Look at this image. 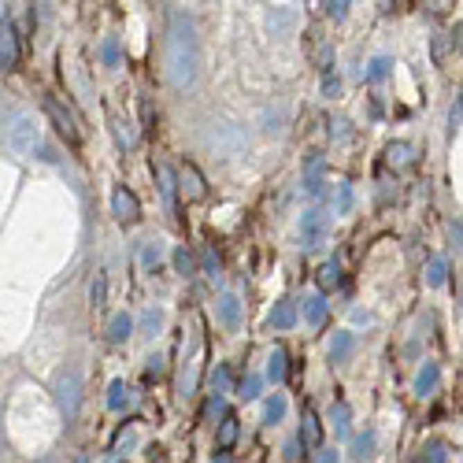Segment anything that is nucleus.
<instances>
[{
  "label": "nucleus",
  "mask_w": 463,
  "mask_h": 463,
  "mask_svg": "<svg viewBox=\"0 0 463 463\" xmlns=\"http://www.w3.org/2000/svg\"><path fill=\"white\" fill-rule=\"evenodd\" d=\"M164 74L171 89H193L200 74V37L186 12H171L167 37H164Z\"/></svg>",
  "instance_id": "1"
},
{
  "label": "nucleus",
  "mask_w": 463,
  "mask_h": 463,
  "mask_svg": "<svg viewBox=\"0 0 463 463\" xmlns=\"http://www.w3.org/2000/svg\"><path fill=\"white\" fill-rule=\"evenodd\" d=\"M4 141L15 156H30L34 148H41L37 145V119L30 112H12L4 123Z\"/></svg>",
  "instance_id": "2"
},
{
  "label": "nucleus",
  "mask_w": 463,
  "mask_h": 463,
  "mask_svg": "<svg viewBox=\"0 0 463 463\" xmlns=\"http://www.w3.org/2000/svg\"><path fill=\"white\" fill-rule=\"evenodd\" d=\"M56 404H60V412L67 419L78 415V404H82V371L78 367L60 371V378H56Z\"/></svg>",
  "instance_id": "3"
},
{
  "label": "nucleus",
  "mask_w": 463,
  "mask_h": 463,
  "mask_svg": "<svg viewBox=\"0 0 463 463\" xmlns=\"http://www.w3.org/2000/svg\"><path fill=\"white\" fill-rule=\"evenodd\" d=\"M300 238H304V249H322L330 238V215H322L319 208L304 211L300 219Z\"/></svg>",
  "instance_id": "4"
},
{
  "label": "nucleus",
  "mask_w": 463,
  "mask_h": 463,
  "mask_svg": "<svg viewBox=\"0 0 463 463\" xmlns=\"http://www.w3.org/2000/svg\"><path fill=\"white\" fill-rule=\"evenodd\" d=\"M41 107H45V115L52 119V126L60 130V137H67L71 145H78V123H74L71 112H63V104L56 101V96H45V101H41Z\"/></svg>",
  "instance_id": "5"
},
{
  "label": "nucleus",
  "mask_w": 463,
  "mask_h": 463,
  "mask_svg": "<svg viewBox=\"0 0 463 463\" xmlns=\"http://www.w3.org/2000/svg\"><path fill=\"white\" fill-rule=\"evenodd\" d=\"M0 63H4V71H15L19 67V37L12 30V19L4 12V23H0Z\"/></svg>",
  "instance_id": "6"
},
{
  "label": "nucleus",
  "mask_w": 463,
  "mask_h": 463,
  "mask_svg": "<svg viewBox=\"0 0 463 463\" xmlns=\"http://www.w3.org/2000/svg\"><path fill=\"white\" fill-rule=\"evenodd\" d=\"M156 178H159V193H164V200H167V211L178 215V186H182V175H178L175 167L159 164L156 167Z\"/></svg>",
  "instance_id": "7"
},
{
  "label": "nucleus",
  "mask_w": 463,
  "mask_h": 463,
  "mask_svg": "<svg viewBox=\"0 0 463 463\" xmlns=\"http://www.w3.org/2000/svg\"><path fill=\"white\" fill-rule=\"evenodd\" d=\"M112 211H115V219H119V222H137V219H141V204H137V197L130 189H123V186L112 193Z\"/></svg>",
  "instance_id": "8"
},
{
  "label": "nucleus",
  "mask_w": 463,
  "mask_h": 463,
  "mask_svg": "<svg viewBox=\"0 0 463 463\" xmlns=\"http://www.w3.org/2000/svg\"><path fill=\"white\" fill-rule=\"evenodd\" d=\"M215 319H219V326H226V330H238L241 326V300L234 293H222L215 300Z\"/></svg>",
  "instance_id": "9"
},
{
  "label": "nucleus",
  "mask_w": 463,
  "mask_h": 463,
  "mask_svg": "<svg viewBox=\"0 0 463 463\" xmlns=\"http://www.w3.org/2000/svg\"><path fill=\"white\" fill-rule=\"evenodd\" d=\"M352 352H356V333H352V330L333 333V341H330V363H344Z\"/></svg>",
  "instance_id": "10"
},
{
  "label": "nucleus",
  "mask_w": 463,
  "mask_h": 463,
  "mask_svg": "<svg viewBox=\"0 0 463 463\" xmlns=\"http://www.w3.org/2000/svg\"><path fill=\"white\" fill-rule=\"evenodd\" d=\"M267 322H271L274 330L297 326V308H293V300H278V304L271 308V315H267Z\"/></svg>",
  "instance_id": "11"
},
{
  "label": "nucleus",
  "mask_w": 463,
  "mask_h": 463,
  "mask_svg": "<svg viewBox=\"0 0 463 463\" xmlns=\"http://www.w3.org/2000/svg\"><path fill=\"white\" fill-rule=\"evenodd\" d=\"M130 333H134V319L126 315V311H119V315L107 319V341H112V344H123Z\"/></svg>",
  "instance_id": "12"
},
{
  "label": "nucleus",
  "mask_w": 463,
  "mask_h": 463,
  "mask_svg": "<svg viewBox=\"0 0 463 463\" xmlns=\"http://www.w3.org/2000/svg\"><path fill=\"white\" fill-rule=\"evenodd\" d=\"M197 382H200V349L189 356V367L182 371V382H178V393L182 396H193L197 393Z\"/></svg>",
  "instance_id": "13"
},
{
  "label": "nucleus",
  "mask_w": 463,
  "mask_h": 463,
  "mask_svg": "<svg viewBox=\"0 0 463 463\" xmlns=\"http://www.w3.org/2000/svg\"><path fill=\"white\" fill-rule=\"evenodd\" d=\"M130 404H134L130 385H126L123 378H115L112 385H107V408H112V412H123V408H130Z\"/></svg>",
  "instance_id": "14"
},
{
  "label": "nucleus",
  "mask_w": 463,
  "mask_h": 463,
  "mask_svg": "<svg viewBox=\"0 0 463 463\" xmlns=\"http://www.w3.org/2000/svg\"><path fill=\"white\" fill-rule=\"evenodd\" d=\"M300 441H304V448H322V426H319V419L315 412H304V426H300Z\"/></svg>",
  "instance_id": "15"
},
{
  "label": "nucleus",
  "mask_w": 463,
  "mask_h": 463,
  "mask_svg": "<svg viewBox=\"0 0 463 463\" xmlns=\"http://www.w3.org/2000/svg\"><path fill=\"white\" fill-rule=\"evenodd\" d=\"M182 189H186L193 200H200L204 193H208V186H204V175H200V171L193 167V164H186V167H182Z\"/></svg>",
  "instance_id": "16"
},
{
  "label": "nucleus",
  "mask_w": 463,
  "mask_h": 463,
  "mask_svg": "<svg viewBox=\"0 0 463 463\" xmlns=\"http://www.w3.org/2000/svg\"><path fill=\"white\" fill-rule=\"evenodd\" d=\"M437 382H441L437 363H423V371H419V378H415V393L419 396H430V393L437 390Z\"/></svg>",
  "instance_id": "17"
},
{
  "label": "nucleus",
  "mask_w": 463,
  "mask_h": 463,
  "mask_svg": "<svg viewBox=\"0 0 463 463\" xmlns=\"http://www.w3.org/2000/svg\"><path fill=\"white\" fill-rule=\"evenodd\" d=\"M112 130H115V141H119V148H134L137 145V130L130 119H123V115H112Z\"/></svg>",
  "instance_id": "18"
},
{
  "label": "nucleus",
  "mask_w": 463,
  "mask_h": 463,
  "mask_svg": "<svg viewBox=\"0 0 463 463\" xmlns=\"http://www.w3.org/2000/svg\"><path fill=\"white\" fill-rule=\"evenodd\" d=\"M297 23V12H293V8H271V12H267V26H271L274 30V34H286V30L289 26H293Z\"/></svg>",
  "instance_id": "19"
},
{
  "label": "nucleus",
  "mask_w": 463,
  "mask_h": 463,
  "mask_svg": "<svg viewBox=\"0 0 463 463\" xmlns=\"http://www.w3.org/2000/svg\"><path fill=\"white\" fill-rule=\"evenodd\" d=\"M322 319H326V297H308L304 300V322L308 326H322Z\"/></svg>",
  "instance_id": "20"
},
{
  "label": "nucleus",
  "mask_w": 463,
  "mask_h": 463,
  "mask_svg": "<svg viewBox=\"0 0 463 463\" xmlns=\"http://www.w3.org/2000/svg\"><path fill=\"white\" fill-rule=\"evenodd\" d=\"M238 415H226L222 423H219V434H215V441H219V448H230L234 441H238Z\"/></svg>",
  "instance_id": "21"
},
{
  "label": "nucleus",
  "mask_w": 463,
  "mask_h": 463,
  "mask_svg": "<svg viewBox=\"0 0 463 463\" xmlns=\"http://www.w3.org/2000/svg\"><path fill=\"white\" fill-rule=\"evenodd\" d=\"M159 260H164V241H145L141 245V267L145 271H156Z\"/></svg>",
  "instance_id": "22"
},
{
  "label": "nucleus",
  "mask_w": 463,
  "mask_h": 463,
  "mask_svg": "<svg viewBox=\"0 0 463 463\" xmlns=\"http://www.w3.org/2000/svg\"><path fill=\"white\" fill-rule=\"evenodd\" d=\"M267 378L271 382H286V352L274 349L271 360H267Z\"/></svg>",
  "instance_id": "23"
},
{
  "label": "nucleus",
  "mask_w": 463,
  "mask_h": 463,
  "mask_svg": "<svg viewBox=\"0 0 463 463\" xmlns=\"http://www.w3.org/2000/svg\"><path fill=\"white\" fill-rule=\"evenodd\" d=\"M101 60H104V67H119V60H123V52H119V37H104V45H101Z\"/></svg>",
  "instance_id": "24"
},
{
  "label": "nucleus",
  "mask_w": 463,
  "mask_h": 463,
  "mask_svg": "<svg viewBox=\"0 0 463 463\" xmlns=\"http://www.w3.org/2000/svg\"><path fill=\"white\" fill-rule=\"evenodd\" d=\"M286 396L282 393H274L271 396V401H267V408H263V419H267V423H282V415H286Z\"/></svg>",
  "instance_id": "25"
},
{
  "label": "nucleus",
  "mask_w": 463,
  "mask_h": 463,
  "mask_svg": "<svg viewBox=\"0 0 463 463\" xmlns=\"http://www.w3.org/2000/svg\"><path fill=\"white\" fill-rule=\"evenodd\" d=\"M159 326H164V311H159V308H148L145 315H141V333H145V338H156Z\"/></svg>",
  "instance_id": "26"
},
{
  "label": "nucleus",
  "mask_w": 463,
  "mask_h": 463,
  "mask_svg": "<svg viewBox=\"0 0 463 463\" xmlns=\"http://www.w3.org/2000/svg\"><path fill=\"white\" fill-rule=\"evenodd\" d=\"M352 186H338V193H333V215H349L352 211Z\"/></svg>",
  "instance_id": "27"
},
{
  "label": "nucleus",
  "mask_w": 463,
  "mask_h": 463,
  "mask_svg": "<svg viewBox=\"0 0 463 463\" xmlns=\"http://www.w3.org/2000/svg\"><path fill=\"white\" fill-rule=\"evenodd\" d=\"M319 286H322V289L341 286V267H338V263H322V267H319Z\"/></svg>",
  "instance_id": "28"
},
{
  "label": "nucleus",
  "mask_w": 463,
  "mask_h": 463,
  "mask_svg": "<svg viewBox=\"0 0 463 463\" xmlns=\"http://www.w3.org/2000/svg\"><path fill=\"white\" fill-rule=\"evenodd\" d=\"M374 441H378V437H374V430H367L363 437H356V445H352V456H356V460L374 456Z\"/></svg>",
  "instance_id": "29"
},
{
  "label": "nucleus",
  "mask_w": 463,
  "mask_h": 463,
  "mask_svg": "<svg viewBox=\"0 0 463 463\" xmlns=\"http://www.w3.org/2000/svg\"><path fill=\"white\" fill-rule=\"evenodd\" d=\"M104 300H107V278L96 274L93 286H89V304H93V308H104Z\"/></svg>",
  "instance_id": "30"
},
{
  "label": "nucleus",
  "mask_w": 463,
  "mask_h": 463,
  "mask_svg": "<svg viewBox=\"0 0 463 463\" xmlns=\"http://www.w3.org/2000/svg\"><path fill=\"white\" fill-rule=\"evenodd\" d=\"M445 271H448V263L441 260V256H437V260H430V267H426V282H430V286H445Z\"/></svg>",
  "instance_id": "31"
},
{
  "label": "nucleus",
  "mask_w": 463,
  "mask_h": 463,
  "mask_svg": "<svg viewBox=\"0 0 463 463\" xmlns=\"http://www.w3.org/2000/svg\"><path fill=\"white\" fill-rule=\"evenodd\" d=\"M200 263H204V274H208V278H219L222 263H219V256H215L211 249H204V252H200Z\"/></svg>",
  "instance_id": "32"
},
{
  "label": "nucleus",
  "mask_w": 463,
  "mask_h": 463,
  "mask_svg": "<svg viewBox=\"0 0 463 463\" xmlns=\"http://www.w3.org/2000/svg\"><path fill=\"white\" fill-rule=\"evenodd\" d=\"M448 238H452V249L463 256V215H456V219L448 222Z\"/></svg>",
  "instance_id": "33"
},
{
  "label": "nucleus",
  "mask_w": 463,
  "mask_h": 463,
  "mask_svg": "<svg viewBox=\"0 0 463 463\" xmlns=\"http://www.w3.org/2000/svg\"><path fill=\"white\" fill-rule=\"evenodd\" d=\"M175 271H178V274H186V278L197 271V263H193V256H189L186 249H178V252H175Z\"/></svg>",
  "instance_id": "34"
},
{
  "label": "nucleus",
  "mask_w": 463,
  "mask_h": 463,
  "mask_svg": "<svg viewBox=\"0 0 463 463\" xmlns=\"http://www.w3.org/2000/svg\"><path fill=\"white\" fill-rule=\"evenodd\" d=\"M390 159L396 167H404L408 159H412V145H404V141H396V145H390Z\"/></svg>",
  "instance_id": "35"
},
{
  "label": "nucleus",
  "mask_w": 463,
  "mask_h": 463,
  "mask_svg": "<svg viewBox=\"0 0 463 463\" xmlns=\"http://www.w3.org/2000/svg\"><path fill=\"white\" fill-rule=\"evenodd\" d=\"M230 412H226V401L222 396H211L208 401V408H204V419H226Z\"/></svg>",
  "instance_id": "36"
},
{
  "label": "nucleus",
  "mask_w": 463,
  "mask_h": 463,
  "mask_svg": "<svg viewBox=\"0 0 463 463\" xmlns=\"http://www.w3.org/2000/svg\"><path fill=\"white\" fill-rule=\"evenodd\" d=\"M211 385H215V396H222L226 390H230V371H226V367H215Z\"/></svg>",
  "instance_id": "37"
},
{
  "label": "nucleus",
  "mask_w": 463,
  "mask_h": 463,
  "mask_svg": "<svg viewBox=\"0 0 463 463\" xmlns=\"http://www.w3.org/2000/svg\"><path fill=\"white\" fill-rule=\"evenodd\" d=\"M333 430H338V434H349V408L344 404L333 408Z\"/></svg>",
  "instance_id": "38"
},
{
  "label": "nucleus",
  "mask_w": 463,
  "mask_h": 463,
  "mask_svg": "<svg viewBox=\"0 0 463 463\" xmlns=\"http://www.w3.org/2000/svg\"><path fill=\"white\" fill-rule=\"evenodd\" d=\"M423 463H445V445H441V441H430Z\"/></svg>",
  "instance_id": "39"
},
{
  "label": "nucleus",
  "mask_w": 463,
  "mask_h": 463,
  "mask_svg": "<svg viewBox=\"0 0 463 463\" xmlns=\"http://www.w3.org/2000/svg\"><path fill=\"white\" fill-rule=\"evenodd\" d=\"M241 396L245 401H256V396H260V378H256V374H249V378L241 382Z\"/></svg>",
  "instance_id": "40"
},
{
  "label": "nucleus",
  "mask_w": 463,
  "mask_h": 463,
  "mask_svg": "<svg viewBox=\"0 0 463 463\" xmlns=\"http://www.w3.org/2000/svg\"><path fill=\"white\" fill-rule=\"evenodd\" d=\"M385 71H390V60L378 56V60L371 63V74H367V78H371V82H378V78H385Z\"/></svg>",
  "instance_id": "41"
},
{
  "label": "nucleus",
  "mask_w": 463,
  "mask_h": 463,
  "mask_svg": "<svg viewBox=\"0 0 463 463\" xmlns=\"http://www.w3.org/2000/svg\"><path fill=\"white\" fill-rule=\"evenodd\" d=\"M322 8H326V15H330V19H338V23H341V19L349 15V8H352V4H344V0H338V4H322Z\"/></svg>",
  "instance_id": "42"
},
{
  "label": "nucleus",
  "mask_w": 463,
  "mask_h": 463,
  "mask_svg": "<svg viewBox=\"0 0 463 463\" xmlns=\"http://www.w3.org/2000/svg\"><path fill=\"white\" fill-rule=\"evenodd\" d=\"M315 463H341V452L338 448H319L315 452Z\"/></svg>",
  "instance_id": "43"
},
{
  "label": "nucleus",
  "mask_w": 463,
  "mask_h": 463,
  "mask_svg": "<svg viewBox=\"0 0 463 463\" xmlns=\"http://www.w3.org/2000/svg\"><path fill=\"white\" fill-rule=\"evenodd\" d=\"M341 89V82H338V74H322V93H326V96H333V93H338Z\"/></svg>",
  "instance_id": "44"
},
{
  "label": "nucleus",
  "mask_w": 463,
  "mask_h": 463,
  "mask_svg": "<svg viewBox=\"0 0 463 463\" xmlns=\"http://www.w3.org/2000/svg\"><path fill=\"white\" fill-rule=\"evenodd\" d=\"M134 445V430H123V434H119V441H115V448L112 452H123V448H130Z\"/></svg>",
  "instance_id": "45"
},
{
  "label": "nucleus",
  "mask_w": 463,
  "mask_h": 463,
  "mask_svg": "<svg viewBox=\"0 0 463 463\" xmlns=\"http://www.w3.org/2000/svg\"><path fill=\"white\" fill-rule=\"evenodd\" d=\"M159 371H164V360L152 356V360H148V374H159Z\"/></svg>",
  "instance_id": "46"
},
{
  "label": "nucleus",
  "mask_w": 463,
  "mask_h": 463,
  "mask_svg": "<svg viewBox=\"0 0 463 463\" xmlns=\"http://www.w3.org/2000/svg\"><path fill=\"white\" fill-rule=\"evenodd\" d=\"M456 119H463V93H460V101H456Z\"/></svg>",
  "instance_id": "47"
},
{
  "label": "nucleus",
  "mask_w": 463,
  "mask_h": 463,
  "mask_svg": "<svg viewBox=\"0 0 463 463\" xmlns=\"http://www.w3.org/2000/svg\"><path fill=\"white\" fill-rule=\"evenodd\" d=\"M456 45H460V49H463V23H460V26H456Z\"/></svg>",
  "instance_id": "48"
},
{
  "label": "nucleus",
  "mask_w": 463,
  "mask_h": 463,
  "mask_svg": "<svg viewBox=\"0 0 463 463\" xmlns=\"http://www.w3.org/2000/svg\"><path fill=\"white\" fill-rule=\"evenodd\" d=\"M37 463H60L56 456H45V460H37Z\"/></svg>",
  "instance_id": "49"
},
{
  "label": "nucleus",
  "mask_w": 463,
  "mask_h": 463,
  "mask_svg": "<svg viewBox=\"0 0 463 463\" xmlns=\"http://www.w3.org/2000/svg\"><path fill=\"white\" fill-rule=\"evenodd\" d=\"M74 463H89V456H85V452H82V456H78V460H74Z\"/></svg>",
  "instance_id": "50"
}]
</instances>
